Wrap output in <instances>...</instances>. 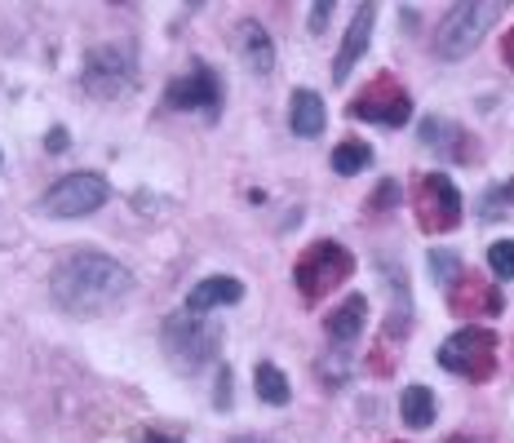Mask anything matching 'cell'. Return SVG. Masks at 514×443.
I'll list each match as a JSON object with an SVG mask.
<instances>
[{
	"label": "cell",
	"instance_id": "cell-1",
	"mask_svg": "<svg viewBox=\"0 0 514 443\" xmlns=\"http://www.w3.org/2000/svg\"><path fill=\"white\" fill-rule=\"evenodd\" d=\"M129 284H133V275L116 262V257L80 249V253H67L63 262L54 266V275H49V297L58 302V311L89 319V315H102L107 306H116L120 297L129 293Z\"/></svg>",
	"mask_w": 514,
	"mask_h": 443
},
{
	"label": "cell",
	"instance_id": "cell-2",
	"mask_svg": "<svg viewBox=\"0 0 514 443\" xmlns=\"http://www.w3.org/2000/svg\"><path fill=\"white\" fill-rule=\"evenodd\" d=\"M160 342H164V355H169V364L178 368V373H200V368L218 355L222 333L213 324H204V319H195L191 311H178V315L164 319Z\"/></svg>",
	"mask_w": 514,
	"mask_h": 443
},
{
	"label": "cell",
	"instance_id": "cell-3",
	"mask_svg": "<svg viewBox=\"0 0 514 443\" xmlns=\"http://www.w3.org/2000/svg\"><path fill=\"white\" fill-rule=\"evenodd\" d=\"M355 271L351 249H342L337 240H315L311 249L297 257L293 266V284L302 293V302H320L324 293H333L337 284H346Z\"/></svg>",
	"mask_w": 514,
	"mask_h": 443
},
{
	"label": "cell",
	"instance_id": "cell-4",
	"mask_svg": "<svg viewBox=\"0 0 514 443\" xmlns=\"http://www.w3.org/2000/svg\"><path fill=\"white\" fill-rule=\"evenodd\" d=\"M497 18H501L497 0H461V5H452L444 14V23H439V32H435V54L448 58V63L466 58Z\"/></svg>",
	"mask_w": 514,
	"mask_h": 443
},
{
	"label": "cell",
	"instance_id": "cell-5",
	"mask_svg": "<svg viewBox=\"0 0 514 443\" xmlns=\"http://www.w3.org/2000/svg\"><path fill=\"white\" fill-rule=\"evenodd\" d=\"M439 364L466 381H488L497 373V333L492 328H475V324L461 328V333H452L439 346Z\"/></svg>",
	"mask_w": 514,
	"mask_h": 443
},
{
	"label": "cell",
	"instance_id": "cell-6",
	"mask_svg": "<svg viewBox=\"0 0 514 443\" xmlns=\"http://www.w3.org/2000/svg\"><path fill=\"white\" fill-rule=\"evenodd\" d=\"M133 71H138V63H133V45L111 40V45L89 49L85 71H80V85H85V94H94V98H120V94H129Z\"/></svg>",
	"mask_w": 514,
	"mask_h": 443
},
{
	"label": "cell",
	"instance_id": "cell-7",
	"mask_svg": "<svg viewBox=\"0 0 514 443\" xmlns=\"http://www.w3.org/2000/svg\"><path fill=\"white\" fill-rule=\"evenodd\" d=\"M413 213H417V226L426 235L457 231V222H461V191L452 187V178H444V173H421L417 187H413Z\"/></svg>",
	"mask_w": 514,
	"mask_h": 443
},
{
	"label": "cell",
	"instance_id": "cell-8",
	"mask_svg": "<svg viewBox=\"0 0 514 443\" xmlns=\"http://www.w3.org/2000/svg\"><path fill=\"white\" fill-rule=\"evenodd\" d=\"M351 116L373 120V125H386V129H399V125H408V116H413V98H408V89L399 85L395 76L382 71V76H373L351 98Z\"/></svg>",
	"mask_w": 514,
	"mask_h": 443
},
{
	"label": "cell",
	"instance_id": "cell-9",
	"mask_svg": "<svg viewBox=\"0 0 514 443\" xmlns=\"http://www.w3.org/2000/svg\"><path fill=\"white\" fill-rule=\"evenodd\" d=\"M107 178H98V173H67V178H58L54 187L40 195V209L49 213V218H85V213H94L107 204Z\"/></svg>",
	"mask_w": 514,
	"mask_h": 443
},
{
	"label": "cell",
	"instance_id": "cell-10",
	"mask_svg": "<svg viewBox=\"0 0 514 443\" xmlns=\"http://www.w3.org/2000/svg\"><path fill=\"white\" fill-rule=\"evenodd\" d=\"M164 107L173 111H204V116H218L222 111V85H218V71L209 63H191L178 80H169L164 89Z\"/></svg>",
	"mask_w": 514,
	"mask_h": 443
},
{
	"label": "cell",
	"instance_id": "cell-11",
	"mask_svg": "<svg viewBox=\"0 0 514 443\" xmlns=\"http://www.w3.org/2000/svg\"><path fill=\"white\" fill-rule=\"evenodd\" d=\"M448 306L457 319H488V315H501V288L488 284L483 275L475 271H461L457 280L448 284Z\"/></svg>",
	"mask_w": 514,
	"mask_h": 443
},
{
	"label": "cell",
	"instance_id": "cell-12",
	"mask_svg": "<svg viewBox=\"0 0 514 443\" xmlns=\"http://www.w3.org/2000/svg\"><path fill=\"white\" fill-rule=\"evenodd\" d=\"M373 23H377V5H359L355 18H351V27H346L342 49H337V63H333V80H337V85H342V80L355 71L359 58H364L368 36H373Z\"/></svg>",
	"mask_w": 514,
	"mask_h": 443
},
{
	"label": "cell",
	"instance_id": "cell-13",
	"mask_svg": "<svg viewBox=\"0 0 514 443\" xmlns=\"http://www.w3.org/2000/svg\"><path fill=\"white\" fill-rule=\"evenodd\" d=\"M235 49H240L244 67H249L253 76H266V71L275 67V45H271V36L262 32V23H249V18H244V23L235 27Z\"/></svg>",
	"mask_w": 514,
	"mask_h": 443
},
{
	"label": "cell",
	"instance_id": "cell-14",
	"mask_svg": "<svg viewBox=\"0 0 514 443\" xmlns=\"http://www.w3.org/2000/svg\"><path fill=\"white\" fill-rule=\"evenodd\" d=\"M240 297H244V284L235 280V275H209V280H200L191 288L187 311L204 315V311H213V306H235Z\"/></svg>",
	"mask_w": 514,
	"mask_h": 443
},
{
	"label": "cell",
	"instance_id": "cell-15",
	"mask_svg": "<svg viewBox=\"0 0 514 443\" xmlns=\"http://www.w3.org/2000/svg\"><path fill=\"white\" fill-rule=\"evenodd\" d=\"M364 319H368V297H364V293H351L342 306H337L333 315L324 319V333H328V342H337V346L355 342V337L364 333Z\"/></svg>",
	"mask_w": 514,
	"mask_h": 443
},
{
	"label": "cell",
	"instance_id": "cell-16",
	"mask_svg": "<svg viewBox=\"0 0 514 443\" xmlns=\"http://www.w3.org/2000/svg\"><path fill=\"white\" fill-rule=\"evenodd\" d=\"M421 142H426V147H435V151H444L448 160H470V156H475V151H466L470 147V133L457 129L452 120H439V116L421 120Z\"/></svg>",
	"mask_w": 514,
	"mask_h": 443
},
{
	"label": "cell",
	"instance_id": "cell-17",
	"mask_svg": "<svg viewBox=\"0 0 514 443\" xmlns=\"http://www.w3.org/2000/svg\"><path fill=\"white\" fill-rule=\"evenodd\" d=\"M324 120H328L324 98L311 94V89H297L293 102H289V125H293L297 138H320V133H324Z\"/></svg>",
	"mask_w": 514,
	"mask_h": 443
},
{
	"label": "cell",
	"instance_id": "cell-18",
	"mask_svg": "<svg viewBox=\"0 0 514 443\" xmlns=\"http://www.w3.org/2000/svg\"><path fill=\"white\" fill-rule=\"evenodd\" d=\"M253 386H257V399H262V404H271V408H284V404H289V399H293L289 377H284L275 364H257Z\"/></svg>",
	"mask_w": 514,
	"mask_h": 443
},
{
	"label": "cell",
	"instance_id": "cell-19",
	"mask_svg": "<svg viewBox=\"0 0 514 443\" xmlns=\"http://www.w3.org/2000/svg\"><path fill=\"white\" fill-rule=\"evenodd\" d=\"M399 412H404V426L413 430H426L435 421V395L426 386H408L404 399H399Z\"/></svg>",
	"mask_w": 514,
	"mask_h": 443
},
{
	"label": "cell",
	"instance_id": "cell-20",
	"mask_svg": "<svg viewBox=\"0 0 514 443\" xmlns=\"http://www.w3.org/2000/svg\"><path fill=\"white\" fill-rule=\"evenodd\" d=\"M368 164H373V147H368V142H355V138L337 142V151H333V169L342 173V178H351V173L368 169Z\"/></svg>",
	"mask_w": 514,
	"mask_h": 443
},
{
	"label": "cell",
	"instance_id": "cell-21",
	"mask_svg": "<svg viewBox=\"0 0 514 443\" xmlns=\"http://www.w3.org/2000/svg\"><path fill=\"white\" fill-rule=\"evenodd\" d=\"M488 266L497 280H514V240H497L488 249Z\"/></svg>",
	"mask_w": 514,
	"mask_h": 443
},
{
	"label": "cell",
	"instance_id": "cell-22",
	"mask_svg": "<svg viewBox=\"0 0 514 443\" xmlns=\"http://www.w3.org/2000/svg\"><path fill=\"white\" fill-rule=\"evenodd\" d=\"M430 271H435L439 275V284H452V280H457V253H448V249H435V253H430Z\"/></svg>",
	"mask_w": 514,
	"mask_h": 443
},
{
	"label": "cell",
	"instance_id": "cell-23",
	"mask_svg": "<svg viewBox=\"0 0 514 443\" xmlns=\"http://www.w3.org/2000/svg\"><path fill=\"white\" fill-rule=\"evenodd\" d=\"M328 14H333V5H328V0H324V5H315V9H311V32H324Z\"/></svg>",
	"mask_w": 514,
	"mask_h": 443
},
{
	"label": "cell",
	"instance_id": "cell-24",
	"mask_svg": "<svg viewBox=\"0 0 514 443\" xmlns=\"http://www.w3.org/2000/svg\"><path fill=\"white\" fill-rule=\"evenodd\" d=\"M49 151H67V129H49Z\"/></svg>",
	"mask_w": 514,
	"mask_h": 443
},
{
	"label": "cell",
	"instance_id": "cell-25",
	"mask_svg": "<svg viewBox=\"0 0 514 443\" xmlns=\"http://www.w3.org/2000/svg\"><path fill=\"white\" fill-rule=\"evenodd\" d=\"M501 58H506V63L514 67V27H510L506 36H501Z\"/></svg>",
	"mask_w": 514,
	"mask_h": 443
},
{
	"label": "cell",
	"instance_id": "cell-26",
	"mask_svg": "<svg viewBox=\"0 0 514 443\" xmlns=\"http://www.w3.org/2000/svg\"><path fill=\"white\" fill-rule=\"evenodd\" d=\"M142 443H182V439H169V435H160V430H151V435H142Z\"/></svg>",
	"mask_w": 514,
	"mask_h": 443
},
{
	"label": "cell",
	"instance_id": "cell-27",
	"mask_svg": "<svg viewBox=\"0 0 514 443\" xmlns=\"http://www.w3.org/2000/svg\"><path fill=\"white\" fill-rule=\"evenodd\" d=\"M506 200H510V204H514V182H510V187H506Z\"/></svg>",
	"mask_w": 514,
	"mask_h": 443
},
{
	"label": "cell",
	"instance_id": "cell-28",
	"mask_svg": "<svg viewBox=\"0 0 514 443\" xmlns=\"http://www.w3.org/2000/svg\"><path fill=\"white\" fill-rule=\"evenodd\" d=\"M240 443H257V439H240Z\"/></svg>",
	"mask_w": 514,
	"mask_h": 443
},
{
	"label": "cell",
	"instance_id": "cell-29",
	"mask_svg": "<svg viewBox=\"0 0 514 443\" xmlns=\"http://www.w3.org/2000/svg\"><path fill=\"white\" fill-rule=\"evenodd\" d=\"M452 443H461V439H452Z\"/></svg>",
	"mask_w": 514,
	"mask_h": 443
}]
</instances>
